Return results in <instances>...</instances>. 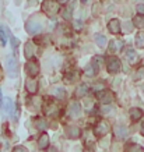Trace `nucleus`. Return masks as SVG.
Returning <instances> with one entry per match:
<instances>
[{"label":"nucleus","mask_w":144,"mask_h":152,"mask_svg":"<svg viewBox=\"0 0 144 152\" xmlns=\"http://www.w3.org/2000/svg\"><path fill=\"white\" fill-rule=\"evenodd\" d=\"M101 112H102L105 116H108V113H112V116L115 115V109H113L111 105H104L102 109H101Z\"/></svg>","instance_id":"29"},{"label":"nucleus","mask_w":144,"mask_h":152,"mask_svg":"<svg viewBox=\"0 0 144 152\" xmlns=\"http://www.w3.org/2000/svg\"><path fill=\"white\" fill-rule=\"evenodd\" d=\"M84 152H93V151H91V149H85V151H84Z\"/></svg>","instance_id":"40"},{"label":"nucleus","mask_w":144,"mask_h":152,"mask_svg":"<svg viewBox=\"0 0 144 152\" xmlns=\"http://www.w3.org/2000/svg\"><path fill=\"white\" fill-rule=\"evenodd\" d=\"M62 17H63L66 21H70V20L73 18V15H71V9H70V7L63 9V11H62Z\"/></svg>","instance_id":"27"},{"label":"nucleus","mask_w":144,"mask_h":152,"mask_svg":"<svg viewBox=\"0 0 144 152\" xmlns=\"http://www.w3.org/2000/svg\"><path fill=\"white\" fill-rule=\"evenodd\" d=\"M25 89L28 91L29 95H35L38 92V81L34 78H28L25 81Z\"/></svg>","instance_id":"13"},{"label":"nucleus","mask_w":144,"mask_h":152,"mask_svg":"<svg viewBox=\"0 0 144 152\" xmlns=\"http://www.w3.org/2000/svg\"><path fill=\"white\" fill-rule=\"evenodd\" d=\"M66 135L71 140H77V138H80V135H81V130H80L77 126H67V127H66Z\"/></svg>","instance_id":"12"},{"label":"nucleus","mask_w":144,"mask_h":152,"mask_svg":"<svg viewBox=\"0 0 144 152\" xmlns=\"http://www.w3.org/2000/svg\"><path fill=\"white\" fill-rule=\"evenodd\" d=\"M126 59H127V61H129L130 66H134L140 61V56L137 55L133 49H127V50H126Z\"/></svg>","instance_id":"15"},{"label":"nucleus","mask_w":144,"mask_h":152,"mask_svg":"<svg viewBox=\"0 0 144 152\" xmlns=\"http://www.w3.org/2000/svg\"><path fill=\"white\" fill-rule=\"evenodd\" d=\"M34 53H35V45L32 42H27L25 43V48H24V55L28 60H31L34 57Z\"/></svg>","instance_id":"19"},{"label":"nucleus","mask_w":144,"mask_h":152,"mask_svg":"<svg viewBox=\"0 0 144 152\" xmlns=\"http://www.w3.org/2000/svg\"><path fill=\"white\" fill-rule=\"evenodd\" d=\"M0 41H1V45H6V43H7V37H6L4 27H0Z\"/></svg>","instance_id":"30"},{"label":"nucleus","mask_w":144,"mask_h":152,"mask_svg":"<svg viewBox=\"0 0 144 152\" xmlns=\"http://www.w3.org/2000/svg\"><path fill=\"white\" fill-rule=\"evenodd\" d=\"M49 135H48L46 133H42L41 135H39V138H38V147H39V149L41 151H43V149H48L49 148Z\"/></svg>","instance_id":"16"},{"label":"nucleus","mask_w":144,"mask_h":152,"mask_svg":"<svg viewBox=\"0 0 144 152\" xmlns=\"http://www.w3.org/2000/svg\"><path fill=\"white\" fill-rule=\"evenodd\" d=\"M6 64H7V75H9L10 78L18 77V60L15 59V56L14 55L7 56Z\"/></svg>","instance_id":"2"},{"label":"nucleus","mask_w":144,"mask_h":152,"mask_svg":"<svg viewBox=\"0 0 144 152\" xmlns=\"http://www.w3.org/2000/svg\"><path fill=\"white\" fill-rule=\"evenodd\" d=\"M113 135H115L118 140L123 141V140H126L127 137H129V130H127V127H126V126L118 124V126H115V127H113Z\"/></svg>","instance_id":"9"},{"label":"nucleus","mask_w":144,"mask_h":152,"mask_svg":"<svg viewBox=\"0 0 144 152\" xmlns=\"http://www.w3.org/2000/svg\"><path fill=\"white\" fill-rule=\"evenodd\" d=\"M122 46H123V42H122V41H116V39H113V41L109 42V52L115 53V52L120 50Z\"/></svg>","instance_id":"20"},{"label":"nucleus","mask_w":144,"mask_h":152,"mask_svg":"<svg viewBox=\"0 0 144 152\" xmlns=\"http://www.w3.org/2000/svg\"><path fill=\"white\" fill-rule=\"evenodd\" d=\"M10 42H11L13 49H17V46H18V43H20L18 39H17V38H14V37H10Z\"/></svg>","instance_id":"33"},{"label":"nucleus","mask_w":144,"mask_h":152,"mask_svg":"<svg viewBox=\"0 0 144 152\" xmlns=\"http://www.w3.org/2000/svg\"><path fill=\"white\" fill-rule=\"evenodd\" d=\"M46 101V103L43 105V113L46 116H55L57 112H59V109H57V106H56L55 102H52L51 99H45Z\"/></svg>","instance_id":"10"},{"label":"nucleus","mask_w":144,"mask_h":152,"mask_svg":"<svg viewBox=\"0 0 144 152\" xmlns=\"http://www.w3.org/2000/svg\"><path fill=\"white\" fill-rule=\"evenodd\" d=\"M81 3L83 4H90V3H93V0H81Z\"/></svg>","instance_id":"37"},{"label":"nucleus","mask_w":144,"mask_h":152,"mask_svg":"<svg viewBox=\"0 0 144 152\" xmlns=\"http://www.w3.org/2000/svg\"><path fill=\"white\" fill-rule=\"evenodd\" d=\"M122 69V64H120V60L115 57V56H112V57H108L107 60V70L109 74H118L120 71Z\"/></svg>","instance_id":"5"},{"label":"nucleus","mask_w":144,"mask_h":152,"mask_svg":"<svg viewBox=\"0 0 144 152\" xmlns=\"http://www.w3.org/2000/svg\"><path fill=\"white\" fill-rule=\"evenodd\" d=\"M126 152H144V148L137 142H132L126 145Z\"/></svg>","instance_id":"21"},{"label":"nucleus","mask_w":144,"mask_h":152,"mask_svg":"<svg viewBox=\"0 0 144 152\" xmlns=\"http://www.w3.org/2000/svg\"><path fill=\"white\" fill-rule=\"evenodd\" d=\"M143 92H144V87H143Z\"/></svg>","instance_id":"41"},{"label":"nucleus","mask_w":144,"mask_h":152,"mask_svg":"<svg viewBox=\"0 0 144 152\" xmlns=\"http://www.w3.org/2000/svg\"><path fill=\"white\" fill-rule=\"evenodd\" d=\"M95 96H97L98 101L101 102V103H104V105H111L112 102H113V95H112V92L109 89H107V88H104L101 91L95 92Z\"/></svg>","instance_id":"6"},{"label":"nucleus","mask_w":144,"mask_h":152,"mask_svg":"<svg viewBox=\"0 0 144 152\" xmlns=\"http://www.w3.org/2000/svg\"><path fill=\"white\" fill-rule=\"evenodd\" d=\"M66 113H67V116L70 119H79L81 116V105L77 101H73L67 106V112Z\"/></svg>","instance_id":"7"},{"label":"nucleus","mask_w":144,"mask_h":152,"mask_svg":"<svg viewBox=\"0 0 144 152\" xmlns=\"http://www.w3.org/2000/svg\"><path fill=\"white\" fill-rule=\"evenodd\" d=\"M43 29V25L39 20L37 18H29L25 23V31L28 34H31V35H35V34H39Z\"/></svg>","instance_id":"3"},{"label":"nucleus","mask_w":144,"mask_h":152,"mask_svg":"<svg viewBox=\"0 0 144 152\" xmlns=\"http://www.w3.org/2000/svg\"><path fill=\"white\" fill-rule=\"evenodd\" d=\"M41 10L49 17H53L60 11V4L56 0H43L41 4Z\"/></svg>","instance_id":"1"},{"label":"nucleus","mask_w":144,"mask_h":152,"mask_svg":"<svg viewBox=\"0 0 144 152\" xmlns=\"http://www.w3.org/2000/svg\"><path fill=\"white\" fill-rule=\"evenodd\" d=\"M95 42H97V45L99 46H105L107 45V37H104V35H95Z\"/></svg>","instance_id":"28"},{"label":"nucleus","mask_w":144,"mask_h":152,"mask_svg":"<svg viewBox=\"0 0 144 152\" xmlns=\"http://www.w3.org/2000/svg\"><path fill=\"white\" fill-rule=\"evenodd\" d=\"M133 80L134 81H144V66L139 67L133 74Z\"/></svg>","instance_id":"26"},{"label":"nucleus","mask_w":144,"mask_h":152,"mask_svg":"<svg viewBox=\"0 0 144 152\" xmlns=\"http://www.w3.org/2000/svg\"><path fill=\"white\" fill-rule=\"evenodd\" d=\"M52 95L56 96L57 99H65L66 98V89L63 87H57L52 89Z\"/></svg>","instance_id":"22"},{"label":"nucleus","mask_w":144,"mask_h":152,"mask_svg":"<svg viewBox=\"0 0 144 152\" xmlns=\"http://www.w3.org/2000/svg\"><path fill=\"white\" fill-rule=\"evenodd\" d=\"M120 21L118 18H112L109 20V23H108V29H109V32L111 34H119L120 32Z\"/></svg>","instance_id":"14"},{"label":"nucleus","mask_w":144,"mask_h":152,"mask_svg":"<svg viewBox=\"0 0 144 152\" xmlns=\"http://www.w3.org/2000/svg\"><path fill=\"white\" fill-rule=\"evenodd\" d=\"M1 107H3V110H4L9 116H11L14 113V103H13V101H11L10 98H6V99H3Z\"/></svg>","instance_id":"18"},{"label":"nucleus","mask_w":144,"mask_h":152,"mask_svg":"<svg viewBox=\"0 0 144 152\" xmlns=\"http://www.w3.org/2000/svg\"><path fill=\"white\" fill-rule=\"evenodd\" d=\"M140 134H141V135L144 137V121L141 123V126H140Z\"/></svg>","instance_id":"35"},{"label":"nucleus","mask_w":144,"mask_h":152,"mask_svg":"<svg viewBox=\"0 0 144 152\" xmlns=\"http://www.w3.org/2000/svg\"><path fill=\"white\" fill-rule=\"evenodd\" d=\"M132 25L137 28H143L144 27V15H134L133 20H132Z\"/></svg>","instance_id":"24"},{"label":"nucleus","mask_w":144,"mask_h":152,"mask_svg":"<svg viewBox=\"0 0 144 152\" xmlns=\"http://www.w3.org/2000/svg\"><path fill=\"white\" fill-rule=\"evenodd\" d=\"M56 1H57L59 4H66V3H69L70 0H56Z\"/></svg>","instance_id":"36"},{"label":"nucleus","mask_w":144,"mask_h":152,"mask_svg":"<svg viewBox=\"0 0 144 152\" xmlns=\"http://www.w3.org/2000/svg\"><path fill=\"white\" fill-rule=\"evenodd\" d=\"M25 71L29 77H37L38 73H39V64H38L37 60H28L27 63H25Z\"/></svg>","instance_id":"8"},{"label":"nucleus","mask_w":144,"mask_h":152,"mask_svg":"<svg viewBox=\"0 0 144 152\" xmlns=\"http://www.w3.org/2000/svg\"><path fill=\"white\" fill-rule=\"evenodd\" d=\"M1 77H3V74H1V69H0V80H1Z\"/></svg>","instance_id":"39"},{"label":"nucleus","mask_w":144,"mask_h":152,"mask_svg":"<svg viewBox=\"0 0 144 152\" xmlns=\"http://www.w3.org/2000/svg\"><path fill=\"white\" fill-rule=\"evenodd\" d=\"M137 13H139V15H144V4L141 3V4H137Z\"/></svg>","instance_id":"34"},{"label":"nucleus","mask_w":144,"mask_h":152,"mask_svg":"<svg viewBox=\"0 0 144 152\" xmlns=\"http://www.w3.org/2000/svg\"><path fill=\"white\" fill-rule=\"evenodd\" d=\"M129 116H130L132 121H139V120L144 116V112L141 110L140 107H130V110H129Z\"/></svg>","instance_id":"17"},{"label":"nucleus","mask_w":144,"mask_h":152,"mask_svg":"<svg viewBox=\"0 0 144 152\" xmlns=\"http://www.w3.org/2000/svg\"><path fill=\"white\" fill-rule=\"evenodd\" d=\"M76 28H77V29L81 28V23H80V21H76Z\"/></svg>","instance_id":"38"},{"label":"nucleus","mask_w":144,"mask_h":152,"mask_svg":"<svg viewBox=\"0 0 144 152\" xmlns=\"http://www.w3.org/2000/svg\"><path fill=\"white\" fill-rule=\"evenodd\" d=\"M134 43H136V46L139 48V49H143L144 48V32L143 31H140V32L136 34Z\"/></svg>","instance_id":"23"},{"label":"nucleus","mask_w":144,"mask_h":152,"mask_svg":"<svg viewBox=\"0 0 144 152\" xmlns=\"http://www.w3.org/2000/svg\"><path fill=\"white\" fill-rule=\"evenodd\" d=\"M87 92H88V87L85 85V84H81V85H79L77 87V89H76V96L77 98H83L87 95Z\"/></svg>","instance_id":"25"},{"label":"nucleus","mask_w":144,"mask_h":152,"mask_svg":"<svg viewBox=\"0 0 144 152\" xmlns=\"http://www.w3.org/2000/svg\"><path fill=\"white\" fill-rule=\"evenodd\" d=\"M98 70H99V64H98L95 60H93L90 64H87L84 67V74H85L87 77H95L98 73Z\"/></svg>","instance_id":"11"},{"label":"nucleus","mask_w":144,"mask_h":152,"mask_svg":"<svg viewBox=\"0 0 144 152\" xmlns=\"http://www.w3.org/2000/svg\"><path fill=\"white\" fill-rule=\"evenodd\" d=\"M109 130H111L109 124H108L107 121L101 120V121H98L97 124H95V127H94V135H95L97 138H102V137H105V135L109 133Z\"/></svg>","instance_id":"4"},{"label":"nucleus","mask_w":144,"mask_h":152,"mask_svg":"<svg viewBox=\"0 0 144 152\" xmlns=\"http://www.w3.org/2000/svg\"><path fill=\"white\" fill-rule=\"evenodd\" d=\"M37 127H38V129H42V130L46 129V127H48V126H46V121H45L43 119H38L37 120Z\"/></svg>","instance_id":"31"},{"label":"nucleus","mask_w":144,"mask_h":152,"mask_svg":"<svg viewBox=\"0 0 144 152\" xmlns=\"http://www.w3.org/2000/svg\"><path fill=\"white\" fill-rule=\"evenodd\" d=\"M11 152H28V149L24 145H17V147L13 148V151Z\"/></svg>","instance_id":"32"}]
</instances>
